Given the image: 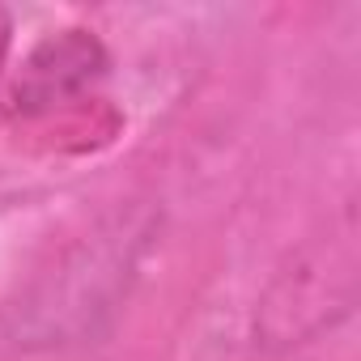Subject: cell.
Here are the masks:
<instances>
[{"mask_svg": "<svg viewBox=\"0 0 361 361\" xmlns=\"http://www.w3.org/2000/svg\"><path fill=\"white\" fill-rule=\"evenodd\" d=\"M149 234V213H119L115 221L98 226L77 251H68V259L30 293V302L18 306V336H26L22 344H73L81 336H94L98 319L119 310Z\"/></svg>", "mask_w": 361, "mask_h": 361, "instance_id": "obj_1", "label": "cell"}, {"mask_svg": "<svg viewBox=\"0 0 361 361\" xmlns=\"http://www.w3.org/2000/svg\"><path fill=\"white\" fill-rule=\"evenodd\" d=\"M102 73H106V47L94 39V30L68 26V30L47 35L22 60L13 102H18V111H30V115L51 111V106L77 98L81 90H90Z\"/></svg>", "mask_w": 361, "mask_h": 361, "instance_id": "obj_2", "label": "cell"}]
</instances>
